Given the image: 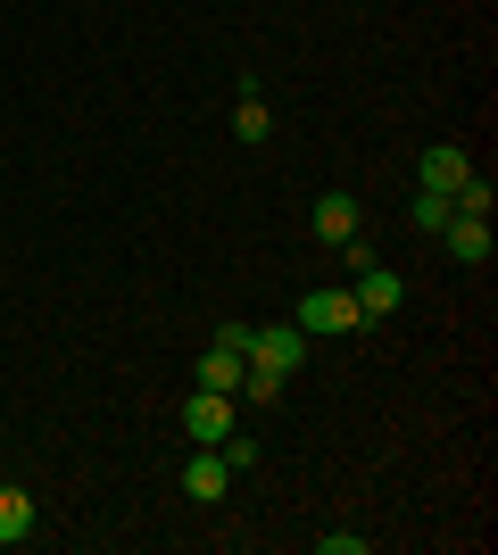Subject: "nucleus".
I'll return each mask as SVG.
<instances>
[{
  "mask_svg": "<svg viewBox=\"0 0 498 555\" xmlns=\"http://www.w3.org/2000/svg\"><path fill=\"white\" fill-rule=\"evenodd\" d=\"M250 365H266V373H299L308 365V332L299 324H250Z\"/></svg>",
  "mask_w": 498,
  "mask_h": 555,
  "instance_id": "obj_1",
  "label": "nucleus"
},
{
  "mask_svg": "<svg viewBox=\"0 0 498 555\" xmlns=\"http://www.w3.org/2000/svg\"><path fill=\"white\" fill-rule=\"evenodd\" d=\"M291 324H299V332H366V315H357V291L332 282V291H308V299H299Z\"/></svg>",
  "mask_w": 498,
  "mask_h": 555,
  "instance_id": "obj_2",
  "label": "nucleus"
},
{
  "mask_svg": "<svg viewBox=\"0 0 498 555\" xmlns=\"http://www.w3.org/2000/svg\"><path fill=\"white\" fill-rule=\"evenodd\" d=\"M225 431H233V398H225V390L183 398V440H191V448H216Z\"/></svg>",
  "mask_w": 498,
  "mask_h": 555,
  "instance_id": "obj_3",
  "label": "nucleus"
},
{
  "mask_svg": "<svg viewBox=\"0 0 498 555\" xmlns=\"http://www.w3.org/2000/svg\"><path fill=\"white\" fill-rule=\"evenodd\" d=\"M465 175H474V158H465L457 141H432L424 158H416V191H440V199H449V191L465 183Z\"/></svg>",
  "mask_w": 498,
  "mask_h": 555,
  "instance_id": "obj_4",
  "label": "nucleus"
},
{
  "mask_svg": "<svg viewBox=\"0 0 498 555\" xmlns=\"http://www.w3.org/2000/svg\"><path fill=\"white\" fill-rule=\"evenodd\" d=\"M349 282H357V315H366V324H382V315H399L407 282L391 274V266H366V274H349Z\"/></svg>",
  "mask_w": 498,
  "mask_h": 555,
  "instance_id": "obj_5",
  "label": "nucleus"
},
{
  "mask_svg": "<svg viewBox=\"0 0 498 555\" xmlns=\"http://www.w3.org/2000/svg\"><path fill=\"white\" fill-rule=\"evenodd\" d=\"M225 489H233V464L216 456V448H200V456L183 464V498H191V506H216Z\"/></svg>",
  "mask_w": 498,
  "mask_h": 555,
  "instance_id": "obj_6",
  "label": "nucleus"
},
{
  "mask_svg": "<svg viewBox=\"0 0 498 555\" xmlns=\"http://www.w3.org/2000/svg\"><path fill=\"white\" fill-rule=\"evenodd\" d=\"M308 224H316V241H324V249H341V241H357V224H366V216H357V199H349V191H324Z\"/></svg>",
  "mask_w": 498,
  "mask_h": 555,
  "instance_id": "obj_7",
  "label": "nucleus"
},
{
  "mask_svg": "<svg viewBox=\"0 0 498 555\" xmlns=\"http://www.w3.org/2000/svg\"><path fill=\"white\" fill-rule=\"evenodd\" d=\"M440 241H449L457 266H490V216H449V224H440Z\"/></svg>",
  "mask_w": 498,
  "mask_h": 555,
  "instance_id": "obj_8",
  "label": "nucleus"
},
{
  "mask_svg": "<svg viewBox=\"0 0 498 555\" xmlns=\"http://www.w3.org/2000/svg\"><path fill=\"white\" fill-rule=\"evenodd\" d=\"M241 373H250V357H241V348H225V340H216L208 357H200V390H225V398H233V390H241Z\"/></svg>",
  "mask_w": 498,
  "mask_h": 555,
  "instance_id": "obj_9",
  "label": "nucleus"
},
{
  "mask_svg": "<svg viewBox=\"0 0 498 555\" xmlns=\"http://www.w3.org/2000/svg\"><path fill=\"white\" fill-rule=\"evenodd\" d=\"M274 133V116H266V92L258 75H241V108H233V141H266Z\"/></svg>",
  "mask_w": 498,
  "mask_h": 555,
  "instance_id": "obj_10",
  "label": "nucleus"
},
{
  "mask_svg": "<svg viewBox=\"0 0 498 555\" xmlns=\"http://www.w3.org/2000/svg\"><path fill=\"white\" fill-rule=\"evenodd\" d=\"M17 539H34V498L0 481V547H17Z\"/></svg>",
  "mask_w": 498,
  "mask_h": 555,
  "instance_id": "obj_11",
  "label": "nucleus"
},
{
  "mask_svg": "<svg viewBox=\"0 0 498 555\" xmlns=\"http://www.w3.org/2000/svg\"><path fill=\"white\" fill-rule=\"evenodd\" d=\"M449 199H440V191H416V208H407V224H416V232H440V224H449Z\"/></svg>",
  "mask_w": 498,
  "mask_h": 555,
  "instance_id": "obj_12",
  "label": "nucleus"
},
{
  "mask_svg": "<svg viewBox=\"0 0 498 555\" xmlns=\"http://www.w3.org/2000/svg\"><path fill=\"white\" fill-rule=\"evenodd\" d=\"M316 547H324V555H366V531H324Z\"/></svg>",
  "mask_w": 498,
  "mask_h": 555,
  "instance_id": "obj_13",
  "label": "nucleus"
}]
</instances>
